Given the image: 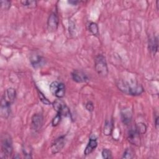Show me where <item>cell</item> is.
I'll return each instance as SVG.
<instances>
[{
    "instance_id": "cell-29",
    "label": "cell",
    "mask_w": 159,
    "mask_h": 159,
    "mask_svg": "<svg viewBox=\"0 0 159 159\" xmlns=\"http://www.w3.org/2000/svg\"><path fill=\"white\" fill-rule=\"evenodd\" d=\"M68 2L71 5H76L78 2H80V1H68Z\"/></svg>"
},
{
    "instance_id": "cell-11",
    "label": "cell",
    "mask_w": 159,
    "mask_h": 159,
    "mask_svg": "<svg viewBox=\"0 0 159 159\" xmlns=\"http://www.w3.org/2000/svg\"><path fill=\"white\" fill-rule=\"evenodd\" d=\"M16 98V91L15 89L12 88H9L6 89L4 94L2 96L1 99L5 102L12 104L14 103Z\"/></svg>"
},
{
    "instance_id": "cell-23",
    "label": "cell",
    "mask_w": 159,
    "mask_h": 159,
    "mask_svg": "<svg viewBox=\"0 0 159 159\" xmlns=\"http://www.w3.org/2000/svg\"><path fill=\"white\" fill-rule=\"evenodd\" d=\"M102 157L105 159H110L112 158V155L111 151L108 148H104L102 151Z\"/></svg>"
},
{
    "instance_id": "cell-28",
    "label": "cell",
    "mask_w": 159,
    "mask_h": 159,
    "mask_svg": "<svg viewBox=\"0 0 159 159\" xmlns=\"http://www.w3.org/2000/svg\"><path fill=\"white\" fill-rule=\"evenodd\" d=\"M158 125H159V124H158V116H157L155 119V127H156L157 129H158Z\"/></svg>"
},
{
    "instance_id": "cell-13",
    "label": "cell",
    "mask_w": 159,
    "mask_h": 159,
    "mask_svg": "<svg viewBox=\"0 0 159 159\" xmlns=\"http://www.w3.org/2000/svg\"><path fill=\"white\" fill-rule=\"evenodd\" d=\"M11 104L5 102L3 100H1L0 105V114L1 117L7 119L11 113Z\"/></svg>"
},
{
    "instance_id": "cell-22",
    "label": "cell",
    "mask_w": 159,
    "mask_h": 159,
    "mask_svg": "<svg viewBox=\"0 0 159 159\" xmlns=\"http://www.w3.org/2000/svg\"><path fill=\"white\" fill-rule=\"evenodd\" d=\"M20 2L24 6H26L30 8H34L37 6L36 1H21Z\"/></svg>"
},
{
    "instance_id": "cell-2",
    "label": "cell",
    "mask_w": 159,
    "mask_h": 159,
    "mask_svg": "<svg viewBox=\"0 0 159 159\" xmlns=\"http://www.w3.org/2000/svg\"><path fill=\"white\" fill-rule=\"evenodd\" d=\"M1 158H9L13 152L12 140L11 135L7 133H4L1 137Z\"/></svg>"
},
{
    "instance_id": "cell-15",
    "label": "cell",
    "mask_w": 159,
    "mask_h": 159,
    "mask_svg": "<svg viewBox=\"0 0 159 159\" xmlns=\"http://www.w3.org/2000/svg\"><path fill=\"white\" fill-rule=\"evenodd\" d=\"M132 112L130 109H124L120 112V117L122 123L125 125H129L132 120Z\"/></svg>"
},
{
    "instance_id": "cell-1",
    "label": "cell",
    "mask_w": 159,
    "mask_h": 159,
    "mask_svg": "<svg viewBox=\"0 0 159 159\" xmlns=\"http://www.w3.org/2000/svg\"><path fill=\"white\" fill-rule=\"evenodd\" d=\"M116 86L120 91L127 95L139 96L143 92L142 86L135 82L119 80L116 83Z\"/></svg>"
},
{
    "instance_id": "cell-9",
    "label": "cell",
    "mask_w": 159,
    "mask_h": 159,
    "mask_svg": "<svg viewBox=\"0 0 159 159\" xmlns=\"http://www.w3.org/2000/svg\"><path fill=\"white\" fill-rule=\"evenodd\" d=\"M140 134L134 127L131 128L128 132L127 140L132 145L135 146H139L140 145Z\"/></svg>"
},
{
    "instance_id": "cell-5",
    "label": "cell",
    "mask_w": 159,
    "mask_h": 159,
    "mask_svg": "<svg viewBox=\"0 0 159 159\" xmlns=\"http://www.w3.org/2000/svg\"><path fill=\"white\" fill-rule=\"evenodd\" d=\"M50 91L53 96L58 98H61L65 94V86L62 83L53 81L50 84Z\"/></svg>"
},
{
    "instance_id": "cell-26",
    "label": "cell",
    "mask_w": 159,
    "mask_h": 159,
    "mask_svg": "<svg viewBox=\"0 0 159 159\" xmlns=\"http://www.w3.org/2000/svg\"><path fill=\"white\" fill-rule=\"evenodd\" d=\"M22 151H23V153H24L25 158H32L31 150L29 149V148H28L27 147H25L24 148H23Z\"/></svg>"
},
{
    "instance_id": "cell-21",
    "label": "cell",
    "mask_w": 159,
    "mask_h": 159,
    "mask_svg": "<svg viewBox=\"0 0 159 159\" xmlns=\"http://www.w3.org/2000/svg\"><path fill=\"white\" fill-rule=\"evenodd\" d=\"M37 93H38L39 99L42 101V103H43L45 105H50L51 104L50 101L44 96V94L42 93V91H40L39 89H37Z\"/></svg>"
},
{
    "instance_id": "cell-7",
    "label": "cell",
    "mask_w": 159,
    "mask_h": 159,
    "mask_svg": "<svg viewBox=\"0 0 159 159\" xmlns=\"http://www.w3.org/2000/svg\"><path fill=\"white\" fill-rule=\"evenodd\" d=\"M65 145V136L61 135L58 137L52 143L50 150L53 154H56L60 152Z\"/></svg>"
},
{
    "instance_id": "cell-6",
    "label": "cell",
    "mask_w": 159,
    "mask_h": 159,
    "mask_svg": "<svg viewBox=\"0 0 159 159\" xmlns=\"http://www.w3.org/2000/svg\"><path fill=\"white\" fill-rule=\"evenodd\" d=\"M59 24V19L55 12H52L47 20V29L49 32H53L57 30Z\"/></svg>"
},
{
    "instance_id": "cell-10",
    "label": "cell",
    "mask_w": 159,
    "mask_h": 159,
    "mask_svg": "<svg viewBox=\"0 0 159 159\" xmlns=\"http://www.w3.org/2000/svg\"><path fill=\"white\" fill-rule=\"evenodd\" d=\"M71 77L74 81L78 83H86L89 80L88 75L81 70H75L71 73Z\"/></svg>"
},
{
    "instance_id": "cell-8",
    "label": "cell",
    "mask_w": 159,
    "mask_h": 159,
    "mask_svg": "<svg viewBox=\"0 0 159 159\" xmlns=\"http://www.w3.org/2000/svg\"><path fill=\"white\" fill-rule=\"evenodd\" d=\"M43 117L40 113H36L33 115L31 119V127L32 129L37 132L40 130L43 125Z\"/></svg>"
},
{
    "instance_id": "cell-14",
    "label": "cell",
    "mask_w": 159,
    "mask_h": 159,
    "mask_svg": "<svg viewBox=\"0 0 159 159\" xmlns=\"http://www.w3.org/2000/svg\"><path fill=\"white\" fill-rule=\"evenodd\" d=\"M97 146H98L97 139L95 137H90L89 142L84 149V154L85 155L91 154L95 150Z\"/></svg>"
},
{
    "instance_id": "cell-3",
    "label": "cell",
    "mask_w": 159,
    "mask_h": 159,
    "mask_svg": "<svg viewBox=\"0 0 159 159\" xmlns=\"http://www.w3.org/2000/svg\"><path fill=\"white\" fill-rule=\"evenodd\" d=\"M94 68L97 73L102 77H106L108 75V67L106 58L102 54L98 55L94 60Z\"/></svg>"
},
{
    "instance_id": "cell-17",
    "label": "cell",
    "mask_w": 159,
    "mask_h": 159,
    "mask_svg": "<svg viewBox=\"0 0 159 159\" xmlns=\"http://www.w3.org/2000/svg\"><path fill=\"white\" fill-rule=\"evenodd\" d=\"M113 129V122L112 120H106L103 128V133L105 135H110Z\"/></svg>"
},
{
    "instance_id": "cell-12",
    "label": "cell",
    "mask_w": 159,
    "mask_h": 159,
    "mask_svg": "<svg viewBox=\"0 0 159 159\" xmlns=\"http://www.w3.org/2000/svg\"><path fill=\"white\" fill-rule=\"evenodd\" d=\"M30 61L32 66L34 68H37L45 65V59L42 56L39 54L35 53V54L31 55L30 57Z\"/></svg>"
},
{
    "instance_id": "cell-19",
    "label": "cell",
    "mask_w": 159,
    "mask_h": 159,
    "mask_svg": "<svg viewBox=\"0 0 159 159\" xmlns=\"http://www.w3.org/2000/svg\"><path fill=\"white\" fill-rule=\"evenodd\" d=\"M134 151L132 148H127L125 149V152L123 153L122 158H127V159H130L134 157Z\"/></svg>"
},
{
    "instance_id": "cell-20",
    "label": "cell",
    "mask_w": 159,
    "mask_h": 159,
    "mask_svg": "<svg viewBox=\"0 0 159 159\" xmlns=\"http://www.w3.org/2000/svg\"><path fill=\"white\" fill-rule=\"evenodd\" d=\"M135 128L140 134H143L145 133L147 130V126L143 122H139L137 124V125L135 126Z\"/></svg>"
},
{
    "instance_id": "cell-27",
    "label": "cell",
    "mask_w": 159,
    "mask_h": 159,
    "mask_svg": "<svg viewBox=\"0 0 159 159\" xmlns=\"http://www.w3.org/2000/svg\"><path fill=\"white\" fill-rule=\"evenodd\" d=\"M85 107L88 111L92 112L94 110L93 103L91 101H88L85 104Z\"/></svg>"
},
{
    "instance_id": "cell-16",
    "label": "cell",
    "mask_w": 159,
    "mask_h": 159,
    "mask_svg": "<svg viewBox=\"0 0 159 159\" xmlns=\"http://www.w3.org/2000/svg\"><path fill=\"white\" fill-rule=\"evenodd\" d=\"M158 40L157 37H150L148 40V49L152 53V54L155 55L158 51Z\"/></svg>"
},
{
    "instance_id": "cell-24",
    "label": "cell",
    "mask_w": 159,
    "mask_h": 159,
    "mask_svg": "<svg viewBox=\"0 0 159 159\" xmlns=\"http://www.w3.org/2000/svg\"><path fill=\"white\" fill-rule=\"evenodd\" d=\"M61 116L57 113V115L53 118L52 120V125L53 127H55V126H57L61 122Z\"/></svg>"
},
{
    "instance_id": "cell-4",
    "label": "cell",
    "mask_w": 159,
    "mask_h": 159,
    "mask_svg": "<svg viewBox=\"0 0 159 159\" xmlns=\"http://www.w3.org/2000/svg\"><path fill=\"white\" fill-rule=\"evenodd\" d=\"M53 107L55 111L60 114L61 116L65 117H71V113L70 109L66 106L65 102L61 100L60 98H58L54 101L52 103Z\"/></svg>"
},
{
    "instance_id": "cell-25",
    "label": "cell",
    "mask_w": 159,
    "mask_h": 159,
    "mask_svg": "<svg viewBox=\"0 0 159 159\" xmlns=\"http://www.w3.org/2000/svg\"><path fill=\"white\" fill-rule=\"evenodd\" d=\"M1 6L2 9L7 11L11 7V1H1Z\"/></svg>"
},
{
    "instance_id": "cell-18",
    "label": "cell",
    "mask_w": 159,
    "mask_h": 159,
    "mask_svg": "<svg viewBox=\"0 0 159 159\" xmlns=\"http://www.w3.org/2000/svg\"><path fill=\"white\" fill-rule=\"evenodd\" d=\"M89 31L94 35L98 36L99 35V27L96 23L91 22L88 25Z\"/></svg>"
}]
</instances>
